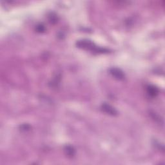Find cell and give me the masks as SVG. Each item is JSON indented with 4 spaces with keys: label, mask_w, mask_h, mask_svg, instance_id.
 <instances>
[{
    "label": "cell",
    "mask_w": 165,
    "mask_h": 165,
    "mask_svg": "<svg viewBox=\"0 0 165 165\" xmlns=\"http://www.w3.org/2000/svg\"><path fill=\"white\" fill-rule=\"evenodd\" d=\"M44 30H45V29H44V26L42 25H39L37 26V30L39 32H44Z\"/></svg>",
    "instance_id": "6"
},
{
    "label": "cell",
    "mask_w": 165,
    "mask_h": 165,
    "mask_svg": "<svg viewBox=\"0 0 165 165\" xmlns=\"http://www.w3.org/2000/svg\"><path fill=\"white\" fill-rule=\"evenodd\" d=\"M147 92L150 96L155 97L159 93V90L154 85H150L147 88Z\"/></svg>",
    "instance_id": "4"
},
{
    "label": "cell",
    "mask_w": 165,
    "mask_h": 165,
    "mask_svg": "<svg viewBox=\"0 0 165 165\" xmlns=\"http://www.w3.org/2000/svg\"><path fill=\"white\" fill-rule=\"evenodd\" d=\"M65 151L66 154L69 157H73L75 154V150L73 148V147L70 146H67L65 147Z\"/></svg>",
    "instance_id": "5"
},
{
    "label": "cell",
    "mask_w": 165,
    "mask_h": 165,
    "mask_svg": "<svg viewBox=\"0 0 165 165\" xmlns=\"http://www.w3.org/2000/svg\"><path fill=\"white\" fill-rule=\"evenodd\" d=\"M110 73L115 79L122 80L124 78V74L122 70L117 68H112L110 70Z\"/></svg>",
    "instance_id": "2"
},
{
    "label": "cell",
    "mask_w": 165,
    "mask_h": 165,
    "mask_svg": "<svg viewBox=\"0 0 165 165\" xmlns=\"http://www.w3.org/2000/svg\"><path fill=\"white\" fill-rule=\"evenodd\" d=\"M77 46L79 48H81L87 50H90L93 52H100V53H105L108 52V50L107 49L102 48L101 47H97L96 44L89 40H81V41H78L77 42Z\"/></svg>",
    "instance_id": "1"
},
{
    "label": "cell",
    "mask_w": 165,
    "mask_h": 165,
    "mask_svg": "<svg viewBox=\"0 0 165 165\" xmlns=\"http://www.w3.org/2000/svg\"><path fill=\"white\" fill-rule=\"evenodd\" d=\"M101 108L105 112L111 115H115L118 114L116 110H115L114 108H113L112 106H110V105H108L106 103L102 104Z\"/></svg>",
    "instance_id": "3"
}]
</instances>
